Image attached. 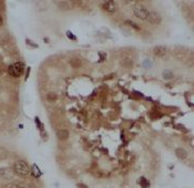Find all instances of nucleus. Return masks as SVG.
<instances>
[{
	"label": "nucleus",
	"instance_id": "1",
	"mask_svg": "<svg viewBox=\"0 0 194 188\" xmlns=\"http://www.w3.org/2000/svg\"><path fill=\"white\" fill-rule=\"evenodd\" d=\"M14 170L19 176H27L30 173V168L25 160H17L14 165Z\"/></svg>",
	"mask_w": 194,
	"mask_h": 188
},
{
	"label": "nucleus",
	"instance_id": "2",
	"mask_svg": "<svg viewBox=\"0 0 194 188\" xmlns=\"http://www.w3.org/2000/svg\"><path fill=\"white\" fill-rule=\"evenodd\" d=\"M132 12H133V14L137 17V18L141 19V20H146L150 11H149L144 6H142V4H135V6L132 8Z\"/></svg>",
	"mask_w": 194,
	"mask_h": 188
},
{
	"label": "nucleus",
	"instance_id": "3",
	"mask_svg": "<svg viewBox=\"0 0 194 188\" xmlns=\"http://www.w3.org/2000/svg\"><path fill=\"white\" fill-rule=\"evenodd\" d=\"M23 70H25V65L22 62H16V63L11 64L9 69H8V72L11 76L14 78H18L23 73Z\"/></svg>",
	"mask_w": 194,
	"mask_h": 188
},
{
	"label": "nucleus",
	"instance_id": "4",
	"mask_svg": "<svg viewBox=\"0 0 194 188\" xmlns=\"http://www.w3.org/2000/svg\"><path fill=\"white\" fill-rule=\"evenodd\" d=\"M146 21H149L150 23H153V25H160L161 21H162V18H161V16H160L158 12H155V11H150Z\"/></svg>",
	"mask_w": 194,
	"mask_h": 188
},
{
	"label": "nucleus",
	"instance_id": "5",
	"mask_svg": "<svg viewBox=\"0 0 194 188\" xmlns=\"http://www.w3.org/2000/svg\"><path fill=\"white\" fill-rule=\"evenodd\" d=\"M166 51H168V50H166L165 46H158L153 49V53H154L156 57H164L166 54Z\"/></svg>",
	"mask_w": 194,
	"mask_h": 188
},
{
	"label": "nucleus",
	"instance_id": "6",
	"mask_svg": "<svg viewBox=\"0 0 194 188\" xmlns=\"http://www.w3.org/2000/svg\"><path fill=\"white\" fill-rule=\"evenodd\" d=\"M102 7H103V9L106 11H108V12H113L116 8L114 1H111V0H109V1H104Z\"/></svg>",
	"mask_w": 194,
	"mask_h": 188
},
{
	"label": "nucleus",
	"instance_id": "7",
	"mask_svg": "<svg viewBox=\"0 0 194 188\" xmlns=\"http://www.w3.org/2000/svg\"><path fill=\"white\" fill-rule=\"evenodd\" d=\"M175 155L180 160H185L187 157V152L184 148H177L175 149Z\"/></svg>",
	"mask_w": 194,
	"mask_h": 188
},
{
	"label": "nucleus",
	"instance_id": "8",
	"mask_svg": "<svg viewBox=\"0 0 194 188\" xmlns=\"http://www.w3.org/2000/svg\"><path fill=\"white\" fill-rule=\"evenodd\" d=\"M58 137L61 141H66V139H69V132L67 130H60V131H58Z\"/></svg>",
	"mask_w": 194,
	"mask_h": 188
},
{
	"label": "nucleus",
	"instance_id": "9",
	"mask_svg": "<svg viewBox=\"0 0 194 188\" xmlns=\"http://www.w3.org/2000/svg\"><path fill=\"white\" fill-rule=\"evenodd\" d=\"M58 6L63 10H68L71 8V4L69 1H58Z\"/></svg>",
	"mask_w": 194,
	"mask_h": 188
},
{
	"label": "nucleus",
	"instance_id": "10",
	"mask_svg": "<svg viewBox=\"0 0 194 188\" xmlns=\"http://www.w3.org/2000/svg\"><path fill=\"white\" fill-rule=\"evenodd\" d=\"M139 184L141 185L142 188H149V186H150V183H149V181L145 177H141V178H140V181H139Z\"/></svg>",
	"mask_w": 194,
	"mask_h": 188
},
{
	"label": "nucleus",
	"instance_id": "11",
	"mask_svg": "<svg viewBox=\"0 0 194 188\" xmlns=\"http://www.w3.org/2000/svg\"><path fill=\"white\" fill-rule=\"evenodd\" d=\"M163 78L165 79V80H170V79L173 78V73L171 70H165V71L163 72Z\"/></svg>",
	"mask_w": 194,
	"mask_h": 188
},
{
	"label": "nucleus",
	"instance_id": "12",
	"mask_svg": "<svg viewBox=\"0 0 194 188\" xmlns=\"http://www.w3.org/2000/svg\"><path fill=\"white\" fill-rule=\"evenodd\" d=\"M8 156V152L7 149H5L4 147H0V160H5Z\"/></svg>",
	"mask_w": 194,
	"mask_h": 188
},
{
	"label": "nucleus",
	"instance_id": "13",
	"mask_svg": "<svg viewBox=\"0 0 194 188\" xmlns=\"http://www.w3.org/2000/svg\"><path fill=\"white\" fill-rule=\"evenodd\" d=\"M70 64L73 67H80V65H81V61L78 60V59H73V60L70 61Z\"/></svg>",
	"mask_w": 194,
	"mask_h": 188
},
{
	"label": "nucleus",
	"instance_id": "14",
	"mask_svg": "<svg viewBox=\"0 0 194 188\" xmlns=\"http://www.w3.org/2000/svg\"><path fill=\"white\" fill-rule=\"evenodd\" d=\"M47 100H48L49 102H54L57 100V95L54 93H49V94L47 95Z\"/></svg>",
	"mask_w": 194,
	"mask_h": 188
},
{
	"label": "nucleus",
	"instance_id": "15",
	"mask_svg": "<svg viewBox=\"0 0 194 188\" xmlns=\"http://www.w3.org/2000/svg\"><path fill=\"white\" fill-rule=\"evenodd\" d=\"M143 67H145V69H150V67H152V65H153V62H152L151 60H144V62H143Z\"/></svg>",
	"mask_w": 194,
	"mask_h": 188
},
{
	"label": "nucleus",
	"instance_id": "16",
	"mask_svg": "<svg viewBox=\"0 0 194 188\" xmlns=\"http://www.w3.org/2000/svg\"><path fill=\"white\" fill-rule=\"evenodd\" d=\"M32 173H33V176H35V177H39V176L41 175V173L39 172V168L35 166V165L32 167Z\"/></svg>",
	"mask_w": 194,
	"mask_h": 188
},
{
	"label": "nucleus",
	"instance_id": "17",
	"mask_svg": "<svg viewBox=\"0 0 194 188\" xmlns=\"http://www.w3.org/2000/svg\"><path fill=\"white\" fill-rule=\"evenodd\" d=\"M6 188H25V187L21 186V185H19V184H16V183H11V184L7 185Z\"/></svg>",
	"mask_w": 194,
	"mask_h": 188
},
{
	"label": "nucleus",
	"instance_id": "18",
	"mask_svg": "<svg viewBox=\"0 0 194 188\" xmlns=\"http://www.w3.org/2000/svg\"><path fill=\"white\" fill-rule=\"evenodd\" d=\"M2 25V18H1V16H0V25Z\"/></svg>",
	"mask_w": 194,
	"mask_h": 188
}]
</instances>
